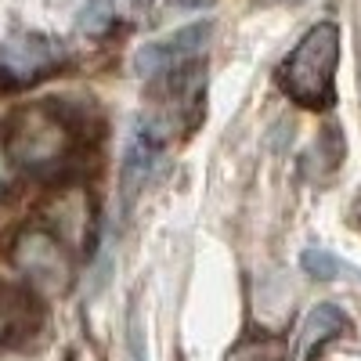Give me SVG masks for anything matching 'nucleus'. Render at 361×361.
I'll list each match as a JSON object with an SVG mask.
<instances>
[{"mask_svg":"<svg viewBox=\"0 0 361 361\" xmlns=\"http://www.w3.org/2000/svg\"><path fill=\"white\" fill-rule=\"evenodd\" d=\"M336 62H340V29L333 22H322L279 66L282 94H289L304 109L333 105L336 102Z\"/></svg>","mask_w":361,"mask_h":361,"instance_id":"obj_1","label":"nucleus"},{"mask_svg":"<svg viewBox=\"0 0 361 361\" xmlns=\"http://www.w3.org/2000/svg\"><path fill=\"white\" fill-rule=\"evenodd\" d=\"M11 264L40 293H66L73 282V257L47 228H25L11 246Z\"/></svg>","mask_w":361,"mask_h":361,"instance_id":"obj_2","label":"nucleus"},{"mask_svg":"<svg viewBox=\"0 0 361 361\" xmlns=\"http://www.w3.org/2000/svg\"><path fill=\"white\" fill-rule=\"evenodd\" d=\"M8 152L15 166H25L33 173H47L58 163H66L69 152V130L51 109H29L18 116V123L8 137Z\"/></svg>","mask_w":361,"mask_h":361,"instance_id":"obj_3","label":"nucleus"},{"mask_svg":"<svg viewBox=\"0 0 361 361\" xmlns=\"http://www.w3.org/2000/svg\"><path fill=\"white\" fill-rule=\"evenodd\" d=\"M209 29H214L209 22H195V25L177 29L170 40L137 47V54H134V69H137V76H163V73H173V69L185 66V62H192V58L206 47Z\"/></svg>","mask_w":361,"mask_h":361,"instance_id":"obj_4","label":"nucleus"},{"mask_svg":"<svg viewBox=\"0 0 361 361\" xmlns=\"http://www.w3.org/2000/svg\"><path fill=\"white\" fill-rule=\"evenodd\" d=\"M58 58H62V51H58L51 40H44V37H15L4 47L0 69H4L8 76H15L18 83H25V80L44 76V69H51Z\"/></svg>","mask_w":361,"mask_h":361,"instance_id":"obj_5","label":"nucleus"},{"mask_svg":"<svg viewBox=\"0 0 361 361\" xmlns=\"http://www.w3.org/2000/svg\"><path fill=\"white\" fill-rule=\"evenodd\" d=\"M163 156V137L152 127H137L130 145H127V156H123V199L130 202L137 195V188H145V180L152 177V170L159 166Z\"/></svg>","mask_w":361,"mask_h":361,"instance_id":"obj_6","label":"nucleus"},{"mask_svg":"<svg viewBox=\"0 0 361 361\" xmlns=\"http://www.w3.org/2000/svg\"><path fill=\"white\" fill-rule=\"evenodd\" d=\"M350 333V318L336 307V304H318L304 325H300V340H296V361H307L314 350H322L329 340H336Z\"/></svg>","mask_w":361,"mask_h":361,"instance_id":"obj_7","label":"nucleus"},{"mask_svg":"<svg viewBox=\"0 0 361 361\" xmlns=\"http://www.w3.org/2000/svg\"><path fill=\"white\" fill-rule=\"evenodd\" d=\"M224 361H289V343L282 336H253L228 350Z\"/></svg>","mask_w":361,"mask_h":361,"instance_id":"obj_8","label":"nucleus"},{"mask_svg":"<svg viewBox=\"0 0 361 361\" xmlns=\"http://www.w3.org/2000/svg\"><path fill=\"white\" fill-rule=\"evenodd\" d=\"M300 264H304V271H307L311 279H325V282H333V279H354V275H357L350 264H343L336 253H329V250H322V246L304 250Z\"/></svg>","mask_w":361,"mask_h":361,"instance_id":"obj_9","label":"nucleus"},{"mask_svg":"<svg viewBox=\"0 0 361 361\" xmlns=\"http://www.w3.org/2000/svg\"><path fill=\"white\" fill-rule=\"evenodd\" d=\"M25 304H29L25 293H18L11 286H0V343L25 329Z\"/></svg>","mask_w":361,"mask_h":361,"instance_id":"obj_10","label":"nucleus"},{"mask_svg":"<svg viewBox=\"0 0 361 361\" xmlns=\"http://www.w3.org/2000/svg\"><path fill=\"white\" fill-rule=\"evenodd\" d=\"M116 15V0H83V11H80V29L90 37H98L109 29Z\"/></svg>","mask_w":361,"mask_h":361,"instance_id":"obj_11","label":"nucleus"},{"mask_svg":"<svg viewBox=\"0 0 361 361\" xmlns=\"http://www.w3.org/2000/svg\"><path fill=\"white\" fill-rule=\"evenodd\" d=\"M11 180H15V159H11V152H8V145L0 141V192H8Z\"/></svg>","mask_w":361,"mask_h":361,"instance_id":"obj_12","label":"nucleus"},{"mask_svg":"<svg viewBox=\"0 0 361 361\" xmlns=\"http://www.w3.org/2000/svg\"><path fill=\"white\" fill-rule=\"evenodd\" d=\"M152 4H156V0H134V8H137V11H141V8H152Z\"/></svg>","mask_w":361,"mask_h":361,"instance_id":"obj_13","label":"nucleus"}]
</instances>
